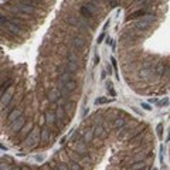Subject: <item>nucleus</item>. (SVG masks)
<instances>
[{"instance_id":"f257e3e1","label":"nucleus","mask_w":170,"mask_h":170,"mask_svg":"<svg viewBox=\"0 0 170 170\" xmlns=\"http://www.w3.org/2000/svg\"><path fill=\"white\" fill-rule=\"evenodd\" d=\"M10 9L14 13H19V14L23 16H33L37 14V9L33 6H26V4H17V6H12Z\"/></svg>"},{"instance_id":"f03ea898","label":"nucleus","mask_w":170,"mask_h":170,"mask_svg":"<svg viewBox=\"0 0 170 170\" xmlns=\"http://www.w3.org/2000/svg\"><path fill=\"white\" fill-rule=\"evenodd\" d=\"M155 20V16L153 14H149V16H145L143 19H140L139 22L135 23V30L138 31H142V30H146L152 26V22Z\"/></svg>"},{"instance_id":"7ed1b4c3","label":"nucleus","mask_w":170,"mask_h":170,"mask_svg":"<svg viewBox=\"0 0 170 170\" xmlns=\"http://www.w3.org/2000/svg\"><path fill=\"white\" fill-rule=\"evenodd\" d=\"M96 12H98V9H96V6L95 4H92V3H85L80 9V13H81L82 17H92Z\"/></svg>"},{"instance_id":"20e7f679","label":"nucleus","mask_w":170,"mask_h":170,"mask_svg":"<svg viewBox=\"0 0 170 170\" xmlns=\"http://www.w3.org/2000/svg\"><path fill=\"white\" fill-rule=\"evenodd\" d=\"M24 126H26V118L22 116V118H19L17 121L13 122V124H10V130H12L13 133H19V132H22Z\"/></svg>"},{"instance_id":"39448f33","label":"nucleus","mask_w":170,"mask_h":170,"mask_svg":"<svg viewBox=\"0 0 170 170\" xmlns=\"http://www.w3.org/2000/svg\"><path fill=\"white\" fill-rule=\"evenodd\" d=\"M74 149H75V153H77V155L82 156V158H87V156H88L87 143L84 142V140H80V142H77V143H75Z\"/></svg>"},{"instance_id":"423d86ee","label":"nucleus","mask_w":170,"mask_h":170,"mask_svg":"<svg viewBox=\"0 0 170 170\" xmlns=\"http://www.w3.org/2000/svg\"><path fill=\"white\" fill-rule=\"evenodd\" d=\"M61 98V92H60L58 88H53V90H50L47 92V99H48L51 104H57Z\"/></svg>"},{"instance_id":"0eeeda50","label":"nucleus","mask_w":170,"mask_h":170,"mask_svg":"<svg viewBox=\"0 0 170 170\" xmlns=\"http://www.w3.org/2000/svg\"><path fill=\"white\" fill-rule=\"evenodd\" d=\"M155 72L159 75V77L169 75V65L163 64V62H156V65H155Z\"/></svg>"},{"instance_id":"6e6552de","label":"nucleus","mask_w":170,"mask_h":170,"mask_svg":"<svg viewBox=\"0 0 170 170\" xmlns=\"http://www.w3.org/2000/svg\"><path fill=\"white\" fill-rule=\"evenodd\" d=\"M71 44L77 50H82L84 47L87 46V40H85L84 37H80V36H75V37L71 38Z\"/></svg>"},{"instance_id":"1a4fd4ad","label":"nucleus","mask_w":170,"mask_h":170,"mask_svg":"<svg viewBox=\"0 0 170 170\" xmlns=\"http://www.w3.org/2000/svg\"><path fill=\"white\" fill-rule=\"evenodd\" d=\"M23 116V109L22 108H14L12 109V112L9 114V116H7V119H9L10 124H13L14 121H17L19 118Z\"/></svg>"},{"instance_id":"9d476101","label":"nucleus","mask_w":170,"mask_h":170,"mask_svg":"<svg viewBox=\"0 0 170 170\" xmlns=\"http://www.w3.org/2000/svg\"><path fill=\"white\" fill-rule=\"evenodd\" d=\"M37 135H38V129H37V128H34V129L28 133L27 138H26V145H27V146L33 145V143L37 140Z\"/></svg>"},{"instance_id":"9b49d317","label":"nucleus","mask_w":170,"mask_h":170,"mask_svg":"<svg viewBox=\"0 0 170 170\" xmlns=\"http://www.w3.org/2000/svg\"><path fill=\"white\" fill-rule=\"evenodd\" d=\"M44 119H46V124L47 125H56V122H57L56 112H54V111H47Z\"/></svg>"},{"instance_id":"f8f14e48","label":"nucleus","mask_w":170,"mask_h":170,"mask_svg":"<svg viewBox=\"0 0 170 170\" xmlns=\"http://www.w3.org/2000/svg\"><path fill=\"white\" fill-rule=\"evenodd\" d=\"M152 14V13L146 12V10H138V12L132 13V14H129V17H128V20H133V19H143L145 16H149Z\"/></svg>"},{"instance_id":"ddd939ff","label":"nucleus","mask_w":170,"mask_h":170,"mask_svg":"<svg viewBox=\"0 0 170 170\" xmlns=\"http://www.w3.org/2000/svg\"><path fill=\"white\" fill-rule=\"evenodd\" d=\"M12 95H13V91L12 90H9L6 94H3V95H2V106H3V108L10 104V101H12V98H13Z\"/></svg>"},{"instance_id":"4468645a","label":"nucleus","mask_w":170,"mask_h":170,"mask_svg":"<svg viewBox=\"0 0 170 170\" xmlns=\"http://www.w3.org/2000/svg\"><path fill=\"white\" fill-rule=\"evenodd\" d=\"M148 169H149V166L143 160L135 162V163H132V166H130V170H148Z\"/></svg>"},{"instance_id":"2eb2a0df","label":"nucleus","mask_w":170,"mask_h":170,"mask_svg":"<svg viewBox=\"0 0 170 170\" xmlns=\"http://www.w3.org/2000/svg\"><path fill=\"white\" fill-rule=\"evenodd\" d=\"M92 129L96 138H104V135H105V126L104 125H95Z\"/></svg>"},{"instance_id":"dca6fc26","label":"nucleus","mask_w":170,"mask_h":170,"mask_svg":"<svg viewBox=\"0 0 170 170\" xmlns=\"http://www.w3.org/2000/svg\"><path fill=\"white\" fill-rule=\"evenodd\" d=\"M16 2H17V4H26V6H40V0H16Z\"/></svg>"},{"instance_id":"f3484780","label":"nucleus","mask_w":170,"mask_h":170,"mask_svg":"<svg viewBox=\"0 0 170 170\" xmlns=\"http://www.w3.org/2000/svg\"><path fill=\"white\" fill-rule=\"evenodd\" d=\"M54 112H56V116L57 119H61V121H64L65 116H67V114H65V109L62 108V106H56V109H54Z\"/></svg>"},{"instance_id":"a211bd4d","label":"nucleus","mask_w":170,"mask_h":170,"mask_svg":"<svg viewBox=\"0 0 170 170\" xmlns=\"http://www.w3.org/2000/svg\"><path fill=\"white\" fill-rule=\"evenodd\" d=\"M12 84H13V78H7L6 81H2V95H3V94H6L7 91L10 90Z\"/></svg>"},{"instance_id":"6ab92c4d","label":"nucleus","mask_w":170,"mask_h":170,"mask_svg":"<svg viewBox=\"0 0 170 170\" xmlns=\"http://www.w3.org/2000/svg\"><path fill=\"white\" fill-rule=\"evenodd\" d=\"M67 61H71V62H77V64H80L81 62V60H80V57L77 56V54L74 53V51H67Z\"/></svg>"},{"instance_id":"aec40b11","label":"nucleus","mask_w":170,"mask_h":170,"mask_svg":"<svg viewBox=\"0 0 170 170\" xmlns=\"http://www.w3.org/2000/svg\"><path fill=\"white\" fill-rule=\"evenodd\" d=\"M50 138H51L50 130L47 129V128H43V129H41V133H40V140L41 142H47V140H50Z\"/></svg>"},{"instance_id":"412c9836","label":"nucleus","mask_w":170,"mask_h":170,"mask_svg":"<svg viewBox=\"0 0 170 170\" xmlns=\"http://www.w3.org/2000/svg\"><path fill=\"white\" fill-rule=\"evenodd\" d=\"M125 125H126V119H124V118H116L114 121V128H116V129L121 130L122 128H125Z\"/></svg>"},{"instance_id":"4be33fe9","label":"nucleus","mask_w":170,"mask_h":170,"mask_svg":"<svg viewBox=\"0 0 170 170\" xmlns=\"http://www.w3.org/2000/svg\"><path fill=\"white\" fill-rule=\"evenodd\" d=\"M94 136H95L94 129L87 130V132L84 133V142H85V143H91V142H92V139H94Z\"/></svg>"},{"instance_id":"5701e85b","label":"nucleus","mask_w":170,"mask_h":170,"mask_svg":"<svg viewBox=\"0 0 170 170\" xmlns=\"http://www.w3.org/2000/svg\"><path fill=\"white\" fill-rule=\"evenodd\" d=\"M67 164H68V167H70V170H82V164L75 162V160H68Z\"/></svg>"},{"instance_id":"b1692460","label":"nucleus","mask_w":170,"mask_h":170,"mask_svg":"<svg viewBox=\"0 0 170 170\" xmlns=\"http://www.w3.org/2000/svg\"><path fill=\"white\" fill-rule=\"evenodd\" d=\"M65 67H67V68H68V71H71L72 74H74V72H77L78 70H80V67H78L77 62H71V61H67Z\"/></svg>"},{"instance_id":"393cba45","label":"nucleus","mask_w":170,"mask_h":170,"mask_svg":"<svg viewBox=\"0 0 170 170\" xmlns=\"http://www.w3.org/2000/svg\"><path fill=\"white\" fill-rule=\"evenodd\" d=\"M9 22H12V23H14V24H17V26H20L22 28H26L27 27V24H26L23 20H20V19H17V17H10L9 19Z\"/></svg>"},{"instance_id":"a878e982","label":"nucleus","mask_w":170,"mask_h":170,"mask_svg":"<svg viewBox=\"0 0 170 170\" xmlns=\"http://www.w3.org/2000/svg\"><path fill=\"white\" fill-rule=\"evenodd\" d=\"M64 85H65V88H67L68 91H74L75 88H77V82H75L74 80H71V81H68V82H65Z\"/></svg>"},{"instance_id":"bb28decb","label":"nucleus","mask_w":170,"mask_h":170,"mask_svg":"<svg viewBox=\"0 0 170 170\" xmlns=\"http://www.w3.org/2000/svg\"><path fill=\"white\" fill-rule=\"evenodd\" d=\"M62 108H64L65 111H71L72 108H75V104L72 101H67V102H65V105L62 106Z\"/></svg>"},{"instance_id":"cd10ccee","label":"nucleus","mask_w":170,"mask_h":170,"mask_svg":"<svg viewBox=\"0 0 170 170\" xmlns=\"http://www.w3.org/2000/svg\"><path fill=\"white\" fill-rule=\"evenodd\" d=\"M108 102V98H105V96H101V98L95 99V105H104V104H106Z\"/></svg>"},{"instance_id":"c85d7f7f","label":"nucleus","mask_w":170,"mask_h":170,"mask_svg":"<svg viewBox=\"0 0 170 170\" xmlns=\"http://www.w3.org/2000/svg\"><path fill=\"white\" fill-rule=\"evenodd\" d=\"M106 88H108V91H109V95H111V96H116V92H115L114 87H112V82L106 84Z\"/></svg>"},{"instance_id":"c756f323","label":"nucleus","mask_w":170,"mask_h":170,"mask_svg":"<svg viewBox=\"0 0 170 170\" xmlns=\"http://www.w3.org/2000/svg\"><path fill=\"white\" fill-rule=\"evenodd\" d=\"M57 167H58V170H70L68 164H67V163H64V162H60V163L57 164Z\"/></svg>"},{"instance_id":"7c9ffc66","label":"nucleus","mask_w":170,"mask_h":170,"mask_svg":"<svg viewBox=\"0 0 170 170\" xmlns=\"http://www.w3.org/2000/svg\"><path fill=\"white\" fill-rule=\"evenodd\" d=\"M156 130H158V136L159 138H162V136H163V125L159 124L158 128H156Z\"/></svg>"},{"instance_id":"2f4dec72","label":"nucleus","mask_w":170,"mask_h":170,"mask_svg":"<svg viewBox=\"0 0 170 170\" xmlns=\"http://www.w3.org/2000/svg\"><path fill=\"white\" fill-rule=\"evenodd\" d=\"M167 104H169V99H167V98H164V99H162V101L158 102L159 106H164V105H167Z\"/></svg>"},{"instance_id":"473e14b6","label":"nucleus","mask_w":170,"mask_h":170,"mask_svg":"<svg viewBox=\"0 0 170 170\" xmlns=\"http://www.w3.org/2000/svg\"><path fill=\"white\" fill-rule=\"evenodd\" d=\"M142 108H143V109H146V111H152L150 105H149V104H145V102H142Z\"/></svg>"},{"instance_id":"72a5a7b5","label":"nucleus","mask_w":170,"mask_h":170,"mask_svg":"<svg viewBox=\"0 0 170 170\" xmlns=\"http://www.w3.org/2000/svg\"><path fill=\"white\" fill-rule=\"evenodd\" d=\"M104 37H105V34L102 33L101 36H99V37H98V40H96V41H98V43H102V40H104Z\"/></svg>"},{"instance_id":"f704fd0d","label":"nucleus","mask_w":170,"mask_h":170,"mask_svg":"<svg viewBox=\"0 0 170 170\" xmlns=\"http://www.w3.org/2000/svg\"><path fill=\"white\" fill-rule=\"evenodd\" d=\"M106 71H108V75L112 72V67H111V65H108V67H106Z\"/></svg>"},{"instance_id":"c9c22d12","label":"nucleus","mask_w":170,"mask_h":170,"mask_svg":"<svg viewBox=\"0 0 170 170\" xmlns=\"http://www.w3.org/2000/svg\"><path fill=\"white\" fill-rule=\"evenodd\" d=\"M10 170H22V167H20V166H13Z\"/></svg>"},{"instance_id":"e433bc0d","label":"nucleus","mask_w":170,"mask_h":170,"mask_svg":"<svg viewBox=\"0 0 170 170\" xmlns=\"http://www.w3.org/2000/svg\"><path fill=\"white\" fill-rule=\"evenodd\" d=\"M22 170H31V167H28V166H23V167H22Z\"/></svg>"},{"instance_id":"4c0bfd02","label":"nucleus","mask_w":170,"mask_h":170,"mask_svg":"<svg viewBox=\"0 0 170 170\" xmlns=\"http://www.w3.org/2000/svg\"><path fill=\"white\" fill-rule=\"evenodd\" d=\"M170 140V129H169V133H167V138H166V142H169Z\"/></svg>"},{"instance_id":"58836bf2","label":"nucleus","mask_w":170,"mask_h":170,"mask_svg":"<svg viewBox=\"0 0 170 170\" xmlns=\"http://www.w3.org/2000/svg\"><path fill=\"white\" fill-rule=\"evenodd\" d=\"M99 62V56H95V64H98Z\"/></svg>"},{"instance_id":"ea45409f","label":"nucleus","mask_w":170,"mask_h":170,"mask_svg":"<svg viewBox=\"0 0 170 170\" xmlns=\"http://www.w3.org/2000/svg\"><path fill=\"white\" fill-rule=\"evenodd\" d=\"M2 170H7V167L4 166V162H3V163H2Z\"/></svg>"},{"instance_id":"a19ab883","label":"nucleus","mask_w":170,"mask_h":170,"mask_svg":"<svg viewBox=\"0 0 170 170\" xmlns=\"http://www.w3.org/2000/svg\"><path fill=\"white\" fill-rule=\"evenodd\" d=\"M51 170H58V167L56 166V167H53V169H51Z\"/></svg>"},{"instance_id":"79ce46f5","label":"nucleus","mask_w":170,"mask_h":170,"mask_svg":"<svg viewBox=\"0 0 170 170\" xmlns=\"http://www.w3.org/2000/svg\"><path fill=\"white\" fill-rule=\"evenodd\" d=\"M169 77H170V65H169Z\"/></svg>"},{"instance_id":"37998d69","label":"nucleus","mask_w":170,"mask_h":170,"mask_svg":"<svg viewBox=\"0 0 170 170\" xmlns=\"http://www.w3.org/2000/svg\"><path fill=\"white\" fill-rule=\"evenodd\" d=\"M153 170H158V169H153Z\"/></svg>"}]
</instances>
